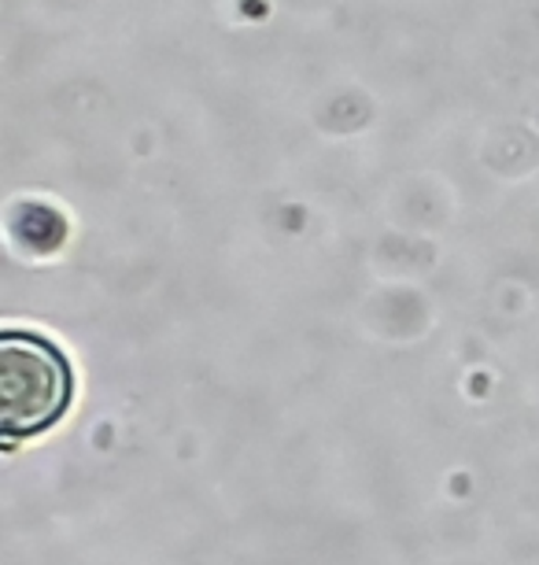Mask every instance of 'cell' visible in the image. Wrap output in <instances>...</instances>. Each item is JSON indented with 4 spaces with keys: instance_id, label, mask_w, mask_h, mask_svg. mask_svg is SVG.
<instances>
[{
    "instance_id": "1",
    "label": "cell",
    "mask_w": 539,
    "mask_h": 565,
    "mask_svg": "<svg viewBox=\"0 0 539 565\" xmlns=\"http://www.w3.org/2000/svg\"><path fill=\"white\" fill-rule=\"evenodd\" d=\"M74 377L63 351L41 333L0 340V422L8 440L52 429L71 407Z\"/></svg>"
}]
</instances>
